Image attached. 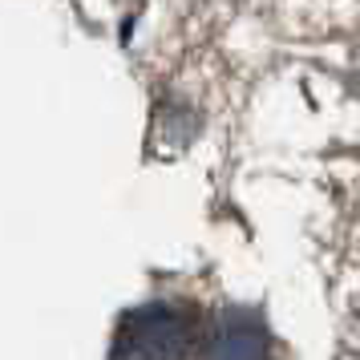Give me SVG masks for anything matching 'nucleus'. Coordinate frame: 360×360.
<instances>
[{
	"mask_svg": "<svg viewBox=\"0 0 360 360\" xmlns=\"http://www.w3.org/2000/svg\"><path fill=\"white\" fill-rule=\"evenodd\" d=\"M195 340V316L174 304H146L130 311L114 340V356H182Z\"/></svg>",
	"mask_w": 360,
	"mask_h": 360,
	"instance_id": "1",
	"label": "nucleus"
},
{
	"mask_svg": "<svg viewBox=\"0 0 360 360\" xmlns=\"http://www.w3.org/2000/svg\"><path fill=\"white\" fill-rule=\"evenodd\" d=\"M207 352L211 356H263L267 340H263L259 316L243 308H227L207 336Z\"/></svg>",
	"mask_w": 360,
	"mask_h": 360,
	"instance_id": "2",
	"label": "nucleus"
}]
</instances>
